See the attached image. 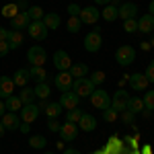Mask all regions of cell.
<instances>
[{
	"instance_id": "cell-1",
	"label": "cell",
	"mask_w": 154,
	"mask_h": 154,
	"mask_svg": "<svg viewBox=\"0 0 154 154\" xmlns=\"http://www.w3.org/2000/svg\"><path fill=\"white\" fill-rule=\"evenodd\" d=\"M72 91L80 97V99H84V97H91V95H93L95 84H93V80H91V78H74Z\"/></svg>"
},
{
	"instance_id": "cell-2",
	"label": "cell",
	"mask_w": 154,
	"mask_h": 154,
	"mask_svg": "<svg viewBox=\"0 0 154 154\" xmlns=\"http://www.w3.org/2000/svg\"><path fill=\"white\" fill-rule=\"evenodd\" d=\"M91 103H93V107L101 109V111H105V109L111 107V97H109V93L103 91V88H95L93 95H91Z\"/></svg>"
},
{
	"instance_id": "cell-3",
	"label": "cell",
	"mask_w": 154,
	"mask_h": 154,
	"mask_svg": "<svg viewBox=\"0 0 154 154\" xmlns=\"http://www.w3.org/2000/svg\"><path fill=\"white\" fill-rule=\"evenodd\" d=\"M27 60H29L31 66H43L48 62V51L41 48V45H33V48H29V51H27Z\"/></svg>"
},
{
	"instance_id": "cell-4",
	"label": "cell",
	"mask_w": 154,
	"mask_h": 154,
	"mask_svg": "<svg viewBox=\"0 0 154 154\" xmlns=\"http://www.w3.org/2000/svg\"><path fill=\"white\" fill-rule=\"evenodd\" d=\"M27 33L31 35V39H35V41H43L48 37V27L43 25V21H31L29 27H27Z\"/></svg>"
},
{
	"instance_id": "cell-5",
	"label": "cell",
	"mask_w": 154,
	"mask_h": 154,
	"mask_svg": "<svg viewBox=\"0 0 154 154\" xmlns=\"http://www.w3.org/2000/svg\"><path fill=\"white\" fill-rule=\"evenodd\" d=\"M54 84H56V88H58L60 93H68V91H72L74 78H72L70 72H60V74L54 76Z\"/></svg>"
},
{
	"instance_id": "cell-6",
	"label": "cell",
	"mask_w": 154,
	"mask_h": 154,
	"mask_svg": "<svg viewBox=\"0 0 154 154\" xmlns=\"http://www.w3.org/2000/svg\"><path fill=\"white\" fill-rule=\"evenodd\" d=\"M115 58H117V62L121 66H130L136 60V49L131 45H119V49L115 51Z\"/></svg>"
},
{
	"instance_id": "cell-7",
	"label": "cell",
	"mask_w": 154,
	"mask_h": 154,
	"mask_svg": "<svg viewBox=\"0 0 154 154\" xmlns=\"http://www.w3.org/2000/svg\"><path fill=\"white\" fill-rule=\"evenodd\" d=\"M101 45H103V37H101L99 31H91V33H86V37H84V49H86V51L95 54V51L101 49Z\"/></svg>"
},
{
	"instance_id": "cell-8",
	"label": "cell",
	"mask_w": 154,
	"mask_h": 154,
	"mask_svg": "<svg viewBox=\"0 0 154 154\" xmlns=\"http://www.w3.org/2000/svg\"><path fill=\"white\" fill-rule=\"evenodd\" d=\"M72 64H74V62L70 60V56H68L64 49H58V51L54 54V66H56L60 72H68Z\"/></svg>"
},
{
	"instance_id": "cell-9",
	"label": "cell",
	"mask_w": 154,
	"mask_h": 154,
	"mask_svg": "<svg viewBox=\"0 0 154 154\" xmlns=\"http://www.w3.org/2000/svg\"><path fill=\"white\" fill-rule=\"evenodd\" d=\"M60 138L64 140V142H72V140H76V136H78V125L76 123H70V121H66V123H62L60 125Z\"/></svg>"
},
{
	"instance_id": "cell-10",
	"label": "cell",
	"mask_w": 154,
	"mask_h": 154,
	"mask_svg": "<svg viewBox=\"0 0 154 154\" xmlns=\"http://www.w3.org/2000/svg\"><path fill=\"white\" fill-rule=\"evenodd\" d=\"M39 107L35 105V103H31V105H23V109L19 111V117H21V121H27V123H33L37 117H39Z\"/></svg>"
},
{
	"instance_id": "cell-11",
	"label": "cell",
	"mask_w": 154,
	"mask_h": 154,
	"mask_svg": "<svg viewBox=\"0 0 154 154\" xmlns=\"http://www.w3.org/2000/svg\"><path fill=\"white\" fill-rule=\"evenodd\" d=\"M99 17H101V12H99L97 6H86V8H82L80 14H78V19L82 21V25H95L97 21H99Z\"/></svg>"
},
{
	"instance_id": "cell-12",
	"label": "cell",
	"mask_w": 154,
	"mask_h": 154,
	"mask_svg": "<svg viewBox=\"0 0 154 154\" xmlns=\"http://www.w3.org/2000/svg\"><path fill=\"white\" fill-rule=\"evenodd\" d=\"M58 103L64 107L66 111H70V109H76V107H78V103H80V97L76 95L74 91H68V93H62V97H60Z\"/></svg>"
},
{
	"instance_id": "cell-13",
	"label": "cell",
	"mask_w": 154,
	"mask_h": 154,
	"mask_svg": "<svg viewBox=\"0 0 154 154\" xmlns=\"http://www.w3.org/2000/svg\"><path fill=\"white\" fill-rule=\"evenodd\" d=\"M0 123L4 125V130H19V125H21V117L17 115V113H12V111H6L2 117H0Z\"/></svg>"
},
{
	"instance_id": "cell-14",
	"label": "cell",
	"mask_w": 154,
	"mask_h": 154,
	"mask_svg": "<svg viewBox=\"0 0 154 154\" xmlns=\"http://www.w3.org/2000/svg\"><path fill=\"white\" fill-rule=\"evenodd\" d=\"M128 101H130V95L125 93V91H117L115 93V97L111 99V107L115 109V111H125L128 109Z\"/></svg>"
},
{
	"instance_id": "cell-15",
	"label": "cell",
	"mask_w": 154,
	"mask_h": 154,
	"mask_svg": "<svg viewBox=\"0 0 154 154\" xmlns=\"http://www.w3.org/2000/svg\"><path fill=\"white\" fill-rule=\"evenodd\" d=\"M11 95H14V82L11 76H0V99L6 101Z\"/></svg>"
},
{
	"instance_id": "cell-16",
	"label": "cell",
	"mask_w": 154,
	"mask_h": 154,
	"mask_svg": "<svg viewBox=\"0 0 154 154\" xmlns=\"http://www.w3.org/2000/svg\"><path fill=\"white\" fill-rule=\"evenodd\" d=\"M136 12H138V6H136L134 2H123L117 8V19H123V21L136 19Z\"/></svg>"
},
{
	"instance_id": "cell-17",
	"label": "cell",
	"mask_w": 154,
	"mask_h": 154,
	"mask_svg": "<svg viewBox=\"0 0 154 154\" xmlns=\"http://www.w3.org/2000/svg\"><path fill=\"white\" fill-rule=\"evenodd\" d=\"M128 82L131 84V88L134 91H138V93H142V91H146L148 88V78L144 76V74H131L130 78H128Z\"/></svg>"
},
{
	"instance_id": "cell-18",
	"label": "cell",
	"mask_w": 154,
	"mask_h": 154,
	"mask_svg": "<svg viewBox=\"0 0 154 154\" xmlns=\"http://www.w3.org/2000/svg\"><path fill=\"white\" fill-rule=\"evenodd\" d=\"M29 23H31V19H29V14H27V12H19L14 19H11L12 29H17V31H21V29H27V27H29Z\"/></svg>"
},
{
	"instance_id": "cell-19",
	"label": "cell",
	"mask_w": 154,
	"mask_h": 154,
	"mask_svg": "<svg viewBox=\"0 0 154 154\" xmlns=\"http://www.w3.org/2000/svg\"><path fill=\"white\" fill-rule=\"evenodd\" d=\"M29 80H31V76H29V68H19V70L14 72V76H12L14 86H27Z\"/></svg>"
},
{
	"instance_id": "cell-20",
	"label": "cell",
	"mask_w": 154,
	"mask_h": 154,
	"mask_svg": "<svg viewBox=\"0 0 154 154\" xmlns=\"http://www.w3.org/2000/svg\"><path fill=\"white\" fill-rule=\"evenodd\" d=\"M138 31H142V33H152L154 31V17L152 14H144L142 19L138 21Z\"/></svg>"
},
{
	"instance_id": "cell-21",
	"label": "cell",
	"mask_w": 154,
	"mask_h": 154,
	"mask_svg": "<svg viewBox=\"0 0 154 154\" xmlns=\"http://www.w3.org/2000/svg\"><path fill=\"white\" fill-rule=\"evenodd\" d=\"M76 125L82 128V131H93L97 128V119L93 117V115H88V113H82V117H80V121H78Z\"/></svg>"
},
{
	"instance_id": "cell-22",
	"label": "cell",
	"mask_w": 154,
	"mask_h": 154,
	"mask_svg": "<svg viewBox=\"0 0 154 154\" xmlns=\"http://www.w3.org/2000/svg\"><path fill=\"white\" fill-rule=\"evenodd\" d=\"M60 23H62L60 14H56V12H45V17H43V25L48 27V31H54V29H58Z\"/></svg>"
},
{
	"instance_id": "cell-23",
	"label": "cell",
	"mask_w": 154,
	"mask_h": 154,
	"mask_svg": "<svg viewBox=\"0 0 154 154\" xmlns=\"http://www.w3.org/2000/svg\"><path fill=\"white\" fill-rule=\"evenodd\" d=\"M29 76L37 82H45V78H49L43 66H29Z\"/></svg>"
},
{
	"instance_id": "cell-24",
	"label": "cell",
	"mask_w": 154,
	"mask_h": 154,
	"mask_svg": "<svg viewBox=\"0 0 154 154\" xmlns=\"http://www.w3.org/2000/svg\"><path fill=\"white\" fill-rule=\"evenodd\" d=\"M144 109H146V105H144V101L140 97H130V101H128V111H131V113L136 115V113H142Z\"/></svg>"
},
{
	"instance_id": "cell-25",
	"label": "cell",
	"mask_w": 154,
	"mask_h": 154,
	"mask_svg": "<svg viewBox=\"0 0 154 154\" xmlns=\"http://www.w3.org/2000/svg\"><path fill=\"white\" fill-rule=\"evenodd\" d=\"M19 12H21V11H19V6H17V2H6V4L2 6L0 14H2L4 19H14Z\"/></svg>"
},
{
	"instance_id": "cell-26",
	"label": "cell",
	"mask_w": 154,
	"mask_h": 154,
	"mask_svg": "<svg viewBox=\"0 0 154 154\" xmlns=\"http://www.w3.org/2000/svg\"><path fill=\"white\" fill-rule=\"evenodd\" d=\"M43 111H45L48 119H58L60 115H62V111H64V107L60 105V103H48V107H45Z\"/></svg>"
},
{
	"instance_id": "cell-27",
	"label": "cell",
	"mask_w": 154,
	"mask_h": 154,
	"mask_svg": "<svg viewBox=\"0 0 154 154\" xmlns=\"http://www.w3.org/2000/svg\"><path fill=\"white\" fill-rule=\"evenodd\" d=\"M68 72L72 74V78H86V74H88V66H86V64H72Z\"/></svg>"
},
{
	"instance_id": "cell-28",
	"label": "cell",
	"mask_w": 154,
	"mask_h": 154,
	"mask_svg": "<svg viewBox=\"0 0 154 154\" xmlns=\"http://www.w3.org/2000/svg\"><path fill=\"white\" fill-rule=\"evenodd\" d=\"M8 45H11V49L21 48L23 45V33L17 31V29H12L11 33H8Z\"/></svg>"
},
{
	"instance_id": "cell-29",
	"label": "cell",
	"mask_w": 154,
	"mask_h": 154,
	"mask_svg": "<svg viewBox=\"0 0 154 154\" xmlns=\"http://www.w3.org/2000/svg\"><path fill=\"white\" fill-rule=\"evenodd\" d=\"M4 103H6V111H12V113H17V111L23 109V101H21L17 95H11Z\"/></svg>"
},
{
	"instance_id": "cell-30",
	"label": "cell",
	"mask_w": 154,
	"mask_h": 154,
	"mask_svg": "<svg viewBox=\"0 0 154 154\" xmlns=\"http://www.w3.org/2000/svg\"><path fill=\"white\" fill-rule=\"evenodd\" d=\"M45 144H48V140H45V136H41V134H35V136H31V138H29V146H31V148H35V150L45 148Z\"/></svg>"
},
{
	"instance_id": "cell-31",
	"label": "cell",
	"mask_w": 154,
	"mask_h": 154,
	"mask_svg": "<svg viewBox=\"0 0 154 154\" xmlns=\"http://www.w3.org/2000/svg\"><path fill=\"white\" fill-rule=\"evenodd\" d=\"M101 17H103L105 21H109V23H113V21L117 19V8H115V4H107L105 8H103V12H101Z\"/></svg>"
},
{
	"instance_id": "cell-32",
	"label": "cell",
	"mask_w": 154,
	"mask_h": 154,
	"mask_svg": "<svg viewBox=\"0 0 154 154\" xmlns=\"http://www.w3.org/2000/svg\"><path fill=\"white\" fill-rule=\"evenodd\" d=\"M19 99L23 101V105H31V103H33V99H35V91H33V88H29V86H23V91H21Z\"/></svg>"
},
{
	"instance_id": "cell-33",
	"label": "cell",
	"mask_w": 154,
	"mask_h": 154,
	"mask_svg": "<svg viewBox=\"0 0 154 154\" xmlns=\"http://www.w3.org/2000/svg\"><path fill=\"white\" fill-rule=\"evenodd\" d=\"M27 14H29L31 21H43V17H45V12H43L41 6H29L27 8Z\"/></svg>"
},
{
	"instance_id": "cell-34",
	"label": "cell",
	"mask_w": 154,
	"mask_h": 154,
	"mask_svg": "<svg viewBox=\"0 0 154 154\" xmlns=\"http://www.w3.org/2000/svg\"><path fill=\"white\" fill-rule=\"evenodd\" d=\"M66 29H68L70 33H78V31L82 29V21H80L78 17H70L68 23H66Z\"/></svg>"
},
{
	"instance_id": "cell-35",
	"label": "cell",
	"mask_w": 154,
	"mask_h": 154,
	"mask_svg": "<svg viewBox=\"0 0 154 154\" xmlns=\"http://www.w3.org/2000/svg\"><path fill=\"white\" fill-rule=\"evenodd\" d=\"M33 91H35V97H37V99H41V101L49 97V86L45 82H37V86L33 88Z\"/></svg>"
},
{
	"instance_id": "cell-36",
	"label": "cell",
	"mask_w": 154,
	"mask_h": 154,
	"mask_svg": "<svg viewBox=\"0 0 154 154\" xmlns=\"http://www.w3.org/2000/svg\"><path fill=\"white\" fill-rule=\"evenodd\" d=\"M80 117H82V111H80L78 107H76V109H70V111L66 113V121H70V123H78Z\"/></svg>"
},
{
	"instance_id": "cell-37",
	"label": "cell",
	"mask_w": 154,
	"mask_h": 154,
	"mask_svg": "<svg viewBox=\"0 0 154 154\" xmlns=\"http://www.w3.org/2000/svg\"><path fill=\"white\" fill-rule=\"evenodd\" d=\"M117 117H119V113L113 109V107H109V109H105V111H103V119H105L107 123H113Z\"/></svg>"
},
{
	"instance_id": "cell-38",
	"label": "cell",
	"mask_w": 154,
	"mask_h": 154,
	"mask_svg": "<svg viewBox=\"0 0 154 154\" xmlns=\"http://www.w3.org/2000/svg\"><path fill=\"white\" fill-rule=\"evenodd\" d=\"M123 31H125V33H136V31H138V21H136V19L123 21Z\"/></svg>"
},
{
	"instance_id": "cell-39",
	"label": "cell",
	"mask_w": 154,
	"mask_h": 154,
	"mask_svg": "<svg viewBox=\"0 0 154 154\" xmlns=\"http://www.w3.org/2000/svg\"><path fill=\"white\" fill-rule=\"evenodd\" d=\"M144 105H146V109H150V111H154V91H148L146 95H144Z\"/></svg>"
},
{
	"instance_id": "cell-40",
	"label": "cell",
	"mask_w": 154,
	"mask_h": 154,
	"mask_svg": "<svg viewBox=\"0 0 154 154\" xmlns=\"http://www.w3.org/2000/svg\"><path fill=\"white\" fill-rule=\"evenodd\" d=\"M91 80H93V84H101V82H105V72L103 70H97V72H93V76H91Z\"/></svg>"
},
{
	"instance_id": "cell-41",
	"label": "cell",
	"mask_w": 154,
	"mask_h": 154,
	"mask_svg": "<svg viewBox=\"0 0 154 154\" xmlns=\"http://www.w3.org/2000/svg\"><path fill=\"white\" fill-rule=\"evenodd\" d=\"M121 119H123V123L131 125V123H134V119H136V115H134L131 111H128V109H125V111H121Z\"/></svg>"
},
{
	"instance_id": "cell-42",
	"label": "cell",
	"mask_w": 154,
	"mask_h": 154,
	"mask_svg": "<svg viewBox=\"0 0 154 154\" xmlns=\"http://www.w3.org/2000/svg\"><path fill=\"white\" fill-rule=\"evenodd\" d=\"M144 76L148 78V82H154V62H150V64L146 66V72H144Z\"/></svg>"
},
{
	"instance_id": "cell-43",
	"label": "cell",
	"mask_w": 154,
	"mask_h": 154,
	"mask_svg": "<svg viewBox=\"0 0 154 154\" xmlns=\"http://www.w3.org/2000/svg\"><path fill=\"white\" fill-rule=\"evenodd\" d=\"M8 51H11V45H8V41H0V58H4Z\"/></svg>"
},
{
	"instance_id": "cell-44",
	"label": "cell",
	"mask_w": 154,
	"mask_h": 154,
	"mask_svg": "<svg viewBox=\"0 0 154 154\" xmlns=\"http://www.w3.org/2000/svg\"><path fill=\"white\" fill-rule=\"evenodd\" d=\"M60 125H62V123H58V119H48L49 131H60Z\"/></svg>"
},
{
	"instance_id": "cell-45",
	"label": "cell",
	"mask_w": 154,
	"mask_h": 154,
	"mask_svg": "<svg viewBox=\"0 0 154 154\" xmlns=\"http://www.w3.org/2000/svg\"><path fill=\"white\" fill-rule=\"evenodd\" d=\"M80 11H82V8H80L78 4H70V6H68V12H70V17H78V14H80Z\"/></svg>"
},
{
	"instance_id": "cell-46",
	"label": "cell",
	"mask_w": 154,
	"mask_h": 154,
	"mask_svg": "<svg viewBox=\"0 0 154 154\" xmlns=\"http://www.w3.org/2000/svg\"><path fill=\"white\" fill-rule=\"evenodd\" d=\"M19 130L23 131V134H29V131H31V123H27V121H21V125H19Z\"/></svg>"
},
{
	"instance_id": "cell-47",
	"label": "cell",
	"mask_w": 154,
	"mask_h": 154,
	"mask_svg": "<svg viewBox=\"0 0 154 154\" xmlns=\"http://www.w3.org/2000/svg\"><path fill=\"white\" fill-rule=\"evenodd\" d=\"M8 29H4V27H0V41H8Z\"/></svg>"
},
{
	"instance_id": "cell-48",
	"label": "cell",
	"mask_w": 154,
	"mask_h": 154,
	"mask_svg": "<svg viewBox=\"0 0 154 154\" xmlns=\"http://www.w3.org/2000/svg\"><path fill=\"white\" fill-rule=\"evenodd\" d=\"M4 113H6V103H4V101L0 99V117H2Z\"/></svg>"
},
{
	"instance_id": "cell-49",
	"label": "cell",
	"mask_w": 154,
	"mask_h": 154,
	"mask_svg": "<svg viewBox=\"0 0 154 154\" xmlns=\"http://www.w3.org/2000/svg\"><path fill=\"white\" fill-rule=\"evenodd\" d=\"M140 49H142V51H148V49H152V48H150L148 41H144V43H140Z\"/></svg>"
},
{
	"instance_id": "cell-50",
	"label": "cell",
	"mask_w": 154,
	"mask_h": 154,
	"mask_svg": "<svg viewBox=\"0 0 154 154\" xmlns=\"http://www.w3.org/2000/svg\"><path fill=\"white\" fill-rule=\"evenodd\" d=\"M64 154H80V152H78L76 148H66V150H64Z\"/></svg>"
},
{
	"instance_id": "cell-51",
	"label": "cell",
	"mask_w": 154,
	"mask_h": 154,
	"mask_svg": "<svg viewBox=\"0 0 154 154\" xmlns=\"http://www.w3.org/2000/svg\"><path fill=\"white\" fill-rule=\"evenodd\" d=\"M99 6H107V4H111V0H95Z\"/></svg>"
},
{
	"instance_id": "cell-52",
	"label": "cell",
	"mask_w": 154,
	"mask_h": 154,
	"mask_svg": "<svg viewBox=\"0 0 154 154\" xmlns=\"http://www.w3.org/2000/svg\"><path fill=\"white\" fill-rule=\"evenodd\" d=\"M56 146H58V150H62V152L66 150V144H64V140H60V142L56 144Z\"/></svg>"
},
{
	"instance_id": "cell-53",
	"label": "cell",
	"mask_w": 154,
	"mask_h": 154,
	"mask_svg": "<svg viewBox=\"0 0 154 154\" xmlns=\"http://www.w3.org/2000/svg\"><path fill=\"white\" fill-rule=\"evenodd\" d=\"M142 115H144L146 119H150V115H152V111H150V109H144V111H142Z\"/></svg>"
},
{
	"instance_id": "cell-54",
	"label": "cell",
	"mask_w": 154,
	"mask_h": 154,
	"mask_svg": "<svg viewBox=\"0 0 154 154\" xmlns=\"http://www.w3.org/2000/svg\"><path fill=\"white\" fill-rule=\"evenodd\" d=\"M4 134H6V130H4V125H2V123H0V138H2V136H4Z\"/></svg>"
},
{
	"instance_id": "cell-55",
	"label": "cell",
	"mask_w": 154,
	"mask_h": 154,
	"mask_svg": "<svg viewBox=\"0 0 154 154\" xmlns=\"http://www.w3.org/2000/svg\"><path fill=\"white\" fill-rule=\"evenodd\" d=\"M150 14H152V17H154V0H152V2H150Z\"/></svg>"
},
{
	"instance_id": "cell-56",
	"label": "cell",
	"mask_w": 154,
	"mask_h": 154,
	"mask_svg": "<svg viewBox=\"0 0 154 154\" xmlns=\"http://www.w3.org/2000/svg\"><path fill=\"white\" fill-rule=\"evenodd\" d=\"M148 43H150V48H154V37L150 39V41H148Z\"/></svg>"
},
{
	"instance_id": "cell-57",
	"label": "cell",
	"mask_w": 154,
	"mask_h": 154,
	"mask_svg": "<svg viewBox=\"0 0 154 154\" xmlns=\"http://www.w3.org/2000/svg\"><path fill=\"white\" fill-rule=\"evenodd\" d=\"M45 154H54V152H45Z\"/></svg>"
}]
</instances>
